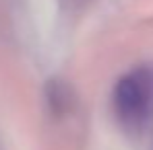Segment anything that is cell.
Here are the masks:
<instances>
[{"mask_svg":"<svg viewBox=\"0 0 153 150\" xmlns=\"http://www.w3.org/2000/svg\"><path fill=\"white\" fill-rule=\"evenodd\" d=\"M153 82L145 68H137L124 74L114 86V109L118 117L126 124H139L145 119L151 103Z\"/></svg>","mask_w":153,"mask_h":150,"instance_id":"obj_1","label":"cell"}]
</instances>
